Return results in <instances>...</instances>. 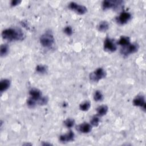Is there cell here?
I'll return each mask as SVG.
<instances>
[{
    "label": "cell",
    "instance_id": "obj_17",
    "mask_svg": "<svg viewBox=\"0 0 146 146\" xmlns=\"http://www.w3.org/2000/svg\"><path fill=\"white\" fill-rule=\"evenodd\" d=\"M90 103L88 101H85L79 105V109L83 111H87L90 109Z\"/></svg>",
    "mask_w": 146,
    "mask_h": 146
},
{
    "label": "cell",
    "instance_id": "obj_12",
    "mask_svg": "<svg viewBox=\"0 0 146 146\" xmlns=\"http://www.w3.org/2000/svg\"><path fill=\"white\" fill-rule=\"evenodd\" d=\"M29 95L31 98L35 100L39 99L42 97L41 91L37 88H32L29 91Z\"/></svg>",
    "mask_w": 146,
    "mask_h": 146
},
{
    "label": "cell",
    "instance_id": "obj_22",
    "mask_svg": "<svg viewBox=\"0 0 146 146\" xmlns=\"http://www.w3.org/2000/svg\"><path fill=\"white\" fill-rule=\"evenodd\" d=\"M100 119L98 116H94L90 120V124L94 127H97L99 124Z\"/></svg>",
    "mask_w": 146,
    "mask_h": 146
},
{
    "label": "cell",
    "instance_id": "obj_20",
    "mask_svg": "<svg viewBox=\"0 0 146 146\" xmlns=\"http://www.w3.org/2000/svg\"><path fill=\"white\" fill-rule=\"evenodd\" d=\"M36 71L40 74H44L47 71V67L46 66L42 65V64H39L36 67Z\"/></svg>",
    "mask_w": 146,
    "mask_h": 146
},
{
    "label": "cell",
    "instance_id": "obj_6",
    "mask_svg": "<svg viewBox=\"0 0 146 146\" xmlns=\"http://www.w3.org/2000/svg\"><path fill=\"white\" fill-rule=\"evenodd\" d=\"M123 1H110L106 0L102 2V8L104 10H107L111 8H119L121 5Z\"/></svg>",
    "mask_w": 146,
    "mask_h": 146
},
{
    "label": "cell",
    "instance_id": "obj_23",
    "mask_svg": "<svg viewBox=\"0 0 146 146\" xmlns=\"http://www.w3.org/2000/svg\"><path fill=\"white\" fill-rule=\"evenodd\" d=\"M27 104L29 107L33 108V107H34L37 104H36V100L33 98L30 97L27 100Z\"/></svg>",
    "mask_w": 146,
    "mask_h": 146
},
{
    "label": "cell",
    "instance_id": "obj_19",
    "mask_svg": "<svg viewBox=\"0 0 146 146\" xmlns=\"http://www.w3.org/2000/svg\"><path fill=\"white\" fill-rule=\"evenodd\" d=\"M9 52V47L6 44H3L1 46L0 48V55L1 56H4L7 54Z\"/></svg>",
    "mask_w": 146,
    "mask_h": 146
},
{
    "label": "cell",
    "instance_id": "obj_18",
    "mask_svg": "<svg viewBox=\"0 0 146 146\" xmlns=\"http://www.w3.org/2000/svg\"><path fill=\"white\" fill-rule=\"evenodd\" d=\"M94 99L96 102H100L103 99V95L99 90H96L94 94Z\"/></svg>",
    "mask_w": 146,
    "mask_h": 146
},
{
    "label": "cell",
    "instance_id": "obj_7",
    "mask_svg": "<svg viewBox=\"0 0 146 146\" xmlns=\"http://www.w3.org/2000/svg\"><path fill=\"white\" fill-rule=\"evenodd\" d=\"M117 47L113 40L107 38L104 42V50L109 52H112L116 50Z\"/></svg>",
    "mask_w": 146,
    "mask_h": 146
},
{
    "label": "cell",
    "instance_id": "obj_21",
    "mask_svg": "<svg viewBox=\"0 0 146 146\" xmlns=\"http://www.w3.org/2000/svg\"><path fill=\"white\" fill-rule=\"evenodd\" d=\"M64 124L65 125V126L68 128H72L75 124V120L71 118H68L67 119L64 121Z\"/></svg>",
    "mask_w": 146,
    "mask_h": 146
},
{
    "label": "cell",
    "instance_id": "obj_24",
    "mask_svg": "<svg viewBox=\"0 0 146 146\" xmlns=\"http://www.w3.org/2000/svg\"><path fill=\"white\" fill-rule=\"evenodd\" d=\"M64 33L67 34L68 36H70L73 33V30L72 29V27L70 26H67L66 27H65V28L64 29Z\"/></svg>",
    "mask_w": 146,
    "mask_h": 146
},
{
    "label": "cell",
    "instance_id": "obj_26",
    "mask_svg": "<svg viewBox=\"0 0 146 146\" xmlns=\"http://www.w3.org/2000/svg\"><path fill=\"white\" fill-rule=\"evenodd\" d=\"M43 145H51V144L50 143H43L42 144Z\"/></svg>",
    "mask_w": 146,
    "mask_h": 146
},
{
    "label": "cell",
    "instance_id": "obj_15",
    "mask_svg": "<svg viewBox=\"0 0 146 146\" xmlns=\"http://www.w3.org/2000/svg\"><path fill=\"white\" fill-rule=\"evenodd\" d=\"M130 39L128 36H121L119 40L118 44L123 47H125L129 44H130Z\"/></svg>",
    "mask_w": 146,
    "mask_h": 146
},
{
    "label": "cell",
    "instance_id": "obj_13",
    "mask_svg": "<svg viewBox=\"0 0 146 146\" xmlns=\"http://www.w3.org/2000/svg\"><path fill=\"white\" fill-rule=\"evenodd\" d=\"M10 86V81L9 79H5L1 81L0 83V91L1 92L7 90Z\"/></svg>",
    "mask_w": 146,
    "mask_h": 146
},
{
    "label": "cell",
    "instance_id": "obj_14",
    "mask_svg": "<svg viewBox=\"0 0 146 146\" xmlns=\"http://www.w3.org/2000/svg\"><path fill=\"white\" fill-rule=\"evenodd\" d=\"M108 110V108L106 105H102L96 108L97 115L98 116H103L105 115L107 113Z\"/></svg>",
    "mask_w": 146,
    "mask_h": 146
},
{
    "label": "cell",
    "instance_id": "obj_25",
    "mask_svg": "<svg viewBox=\"0 0 146 146\" xmlns=\"http://www.w3.org/2000/svg\"><path fill=\"white\" fill-rule=\"evenodd\" d=\"M21 2V1L20 0H12L11 1V3H10V5L11 6H15L18 5H19Z\"/></svg>",
    "mask_w": 146,
    "mask_h": 146
},
{
    "label": "cell",
    "instance_id": "obj_2",
    "mask_svg": "<svg viewBox=\"0 0 146 146\" xmlns=\"http://www.w3.org/2000/svg\"><path fill=\"white\" fill-rule=\"evenodd\" d=\"M40 43L44 47L49 48L51 47L55 42L53 35L51 33L46 32L42 35L39 39Z\"/></svg>",
    "mask_w": 146,
    "mask_h": 146
},
{
    "label": "cell",
    "instance_id": "obj_9",
    "mask_svg": "<svg viewBox=\"0 0 146 146\" xmlns=\"http://www.w3.org/2000/svg\"><path fill=\"white\" fill-rule=\"evenodd\" d=\"M145 97L143 95H137L133 100V104L136 107H141L144 111L145 109Z\"/></svg>",
    "mask_w": 146,
    "mask_h": 146
},
{
    "label": "cell",
    "instance_id": "obj_11",
    "mask_svg": "<svg viewBox=\"0 0 146 146\" xmlns=\"http://www.w3.org/2000/svg\"><path fill=\"white\" fill-rule=\"evenodd\" d=\"M92 129V126L90 124L87 123H84L77 127V130L83 133H89Z\"/></svg>",
    "mask_w": 146,
    "mask_h": 146
},
{
    "label": "cell",
    "instance_id": "obj_1",
    "mask_svg": "<svg viewBox=\"0 0 146 146\" xmlns=\"http://www.w3.org/2000/svg\"><path fill=\"white\" fill-rule=\"evenodd\" d=\"M25 36L23 31L19 29L9 28L3 30L2 32V38L9 41L22 40L25 39Z\"/></svg>",
    "mask_w": 146,
    "mask_h": 146
},
{
    "label": "cell",
    "instance_id": "obj_4",
    "mask_svg": "<svg viewBox=\"0 0 146 146\" xmlns=\"http://www.w3.org/2000/svg\"><path fill=\"white\" fill-rule=\"evenodd\" d=\"M68 7L79 15H83L87 12V9L83 5H80L74 2H71L68 5Z\"/></svg>",
    "mask_w": 146,
    "mask_h": 146
},
{
    "label": "cell",
    "instance_id": "obj_8",
    "mask_svg": "<svg viewBox=\"0 0 146 146\" xmlns=\"http://www.w3.org/2000/svg\"><path fill=\"white\" fill-rule=\"evenodd\" d=\"M131 18V14L126 11H123L116 18V21L120 25H124L127 23Z\"/></svg>",
    "mask_w": 146,
    "mask_h": 146
},
{
    "label": "cell",
    "instance_id": "obj_10",
    "mask_svg": "<svg viewBox=\"0 0 146 146\" xmlns=\"http://www.w3.org/2000/svg\"><path fill=\"white\" fill-rule=\"evenodd\" d=\"M75 134L72 131H70L68 133L62 135L59 137V140L62 143H67L74 140Z\"/></svg>",
    "mask_w": 146,
    "mask_h": 146
},
{
    "label": "cell",
    "instance_id": "obj_16",
    "mask_svg": "<svg viewBox=\"0 0 146 146\" xmlns=\"http://www.w3.org/2000/svg\"><path fill=\"white\" fill-rule=\"evenodd\" d=\"M109 28V25L107 21H103L100 22L98 26V30L99 31H102V32H104L107 31Z\"/></svg>",
    "mask_w": 146,
    "mask_h": 146
},
{
    "label": "cell",
    "instance_id": "obj_5",
    "mask_svg": "<svg viewBox=\"0 0 146 146\" xmlns=\"http://www.w3.org/2000/svg\"><path fill=\"white\" fill-rule=\"evenodd\" d=\"M139 46L137 43H130L128 45L123 47L121 49V53L124 55H128L137 51Z\"/></svg>",
    "mask_w": 146,
    "mask_h": 146
},
{
    "label": "cell",
    "instance_id": "obj_3",
    "mask_svg": "<svg viewBox=\"0 0 146 146\" xmlns=\"http://www.w3.org/2000/svg\"><path fill=\"white\" fill-rule=\"evenodd\" d=\"M106 72L103 68H98L90 74V79L92 82H99L106 76Z\"/></svg>",
    "mask_w": 146,
    "mask_h": 146
}]
</instances>
